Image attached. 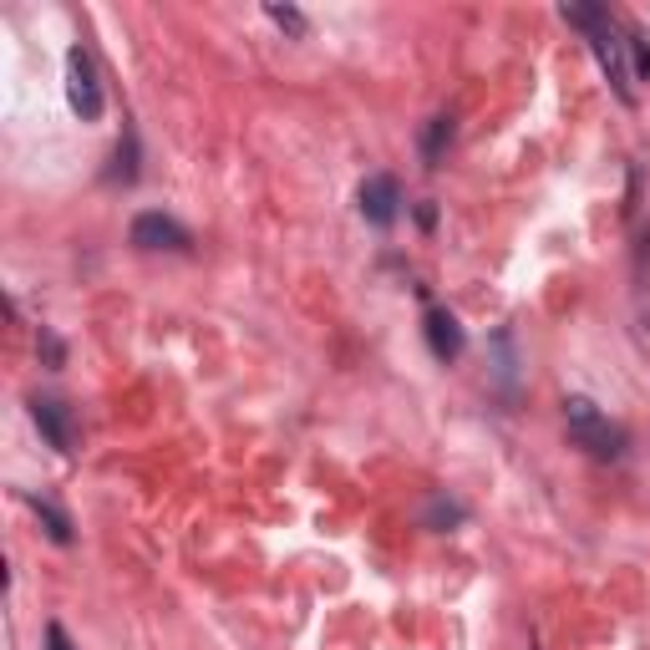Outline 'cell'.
<instances>
[{"label": "cell", "mask_w": 650, "mask_h": 650, "mask_svg": "<svg viewBox=\"0 0 650 650\" xmlns=\"http://www.w3.org/2000/svg\"><path fill=\"white\" fill-rule=\"evenodd\" d=\"M31 508H37L41 529L51 534V544H72V524H67V514H61L57 504H47V498H31Z\"/></svg>", "instance_id": "ba28073f"}, {"label": "cell", "mask_w": 650, "mask_h": 650, "mask_svg": "<svg viewBox=\"0 0 650 650\" xmlns=\"http://www.w3.org/2000/svg\"><path fill=\"white\" fill-rule=\"evenodd\" d=\"M356 204H362L366 224H376V230H392L402 214V189L392 173H372V179L362 183V193H356Z\"/></svg>", "instance_id": "277c9868"}, {"label": "cell", "mask_w": 650, "mask_h": 650, "mask_svg": "<svg viewBox=\"0 0 650 650\" xmlns=\"http://www.w3.org/2000/svg\"><path fill=\"white\" fill-rule=\"evenodd\" d=\"M427 346H433L437 362H458V356H463V325H458V315L427 311Z\"/></svg>", "instance_id": "52a82bcc"}, {"label": "cell", "mask_w": 650, "mask_h": 650, "mask_svg": "<svg viewBox=\"0 0 650 650\" xmlns=\"http://www.w3.org/2000/svg\"><path fill=\"white\" fill-rule=\"evenodd\" d=\"M67 102L82 122H97L102 108H108V97H102V82H97V67L82 47L67 51Z\"/></svg>", "instance_id": "3957f363"}, {"label": "cell", "mask_w": 650, "mask_h": 650, "mask_svg": "<svg viewBox=\"0 0 650 650\" xmlns=\"http://www.w3.org/2000/svg\"><path fill=\"white\" fill-rule=\"evenodd\" d=\"M133 244L138 250H189V230H183L179 219L169 214H138L133 219Z\"/></svg>", "instance_id": "5b68a950"}, {"label": "cell", "mask_w": 650, "mask_h": 650, "mask_svg": "<svg viewBox=\"0 0 650 650\" xmlns=\"http://www.w3.org/2000/svg\"><path fill=\"white\" fill-rule=\"evenodd\" d=\"M41 351H47V362H51V366L67 362V351H61V341L51 336V331H41Z\"/></svg>", "instance_id": "5bb4252c"}, {"label": "cell", "mask_w": 650, "mask_h": 650, "mask_svg": "<svg viewBox=\"0 0 650 650\" xmlns=\"http://www.w3.org/2000/svg\"><path fill=\"white\" fill-rule=\"evenodd\" d=\"M626 47L636 51V72L650 82V37H636V41H626Z\"/></svg>", "instance_id": "4fadbf2b"}, {"label": "cell", "mask_w": 650, "mask_h": 650, "mask_svg": "<svg viewBox=\"0 0 650 650\" xmlns=\"http://www.w3.org/2000/svg\"><path fill=\"white\" fill-rule=\"evenodd\" d=\"M47 650H72V640H67V630H61L57 620L47 626Z\"/></svg>", "instance_id": "9a60e30c"}, {"label": "cell", "mask_w": 650, "mask_h": 650, "mask_svg": "<svg viewBox=\"0 0 650 650\" xmlns=\"http://www.w3.org/2000/svg\"><path fill=\"white\" fill-rule=\"evenodd\" d=\"M458 518H463V508L447 504V498H437V504L427 508V524H433V529H447V524H458Z\"/></svg>", "instance_id": "7c38bea8"}, {"label": "cell", "mask_w": 650, "mask_h": 650, "mask_svg": "<svg viewBox=\"0 0 650 650\" xmlns=\"http://www.w3.org/2000/svg\"><path fill=\"white\" fill-rule=\"evenodd\" d=\"M565 21L579 26V31H590V47H595V57H600L605 77H610L615 97H620V102H636V92H630V67H626V41L615 37L610 16H605L600 6H565Z\"/></svg>", "instance_id": "6da1fadb"}, {"label": "cell", "mask_w": 650, "mask_h": 650, "mask_svg": "<svg viewBox=\"0 0 650 650\" xmlns=\"http://www.w3.org/2000/svg\"><path fill=\"white\" fill-rule=\"evenodd\" d=\"M265 16L280 26V31H290V37H305V31H311V21H305L295 6H265Z\"/></svg>", "instance_id": "30bf717a"}, {"label": "cell", "mask_w": 650, "mask_h": 650, "mask_svg": "<svg viewBox=\"0 0 650 650\" xmlns=\"http://www.w3.org/2000/svg\"><path fill=\"white\" fill-rule=\"evenodd\" d=\"M108 179H122V183H133V179H138V138H133V133L122 138V148H118V169H112Z\"/></svg>", "instance_id": "8fae6325"}, {"label": "cell", "mask_w": 650, "mask_h": 650, "mask_svg": "<svg viewBox=\"0 0 650 650\" xmlns=\"http://www.w3.org/2000/svg\"><path fill=\"white\" fill-rule=\"evenodd\" d=\"M565 422H569V437H575L585 453H595V458H620V453H626V433H620L590 397H569Z\"/></svg>", "instance_id": "7a4b0ae2"}, {"label": "cell", "mask_w": 650, "mask_h": 650, "mask_svg": "<svg viewBox=\"0 0 650 650\" xmlns=\"http://www.w3.org/2000/svg\"><path fill=\"white\" fill-rule=\"evenodd\" d=\"M31 417H37V427L47 433V443L57 447V453H72L77 447V422L57 397H37L31 402Z\"/></svg>", "instance_id": "8992f818"}, {"label": "cell", "mask_w": 650, "mask_h": 650, "mask_svg": "<svg viewBox=\"0 0 650 650\" xmlns=\"http://www.w3.org/2000/svg\"><path fill=\"white\" fill-rule=\"evenodd\" d=\"M443 143H453V118H433V128L422 138V153H427L433 169H437V158H443Z\"/></svg>", "instance_id": "9c48e42d"}]
</instances>
